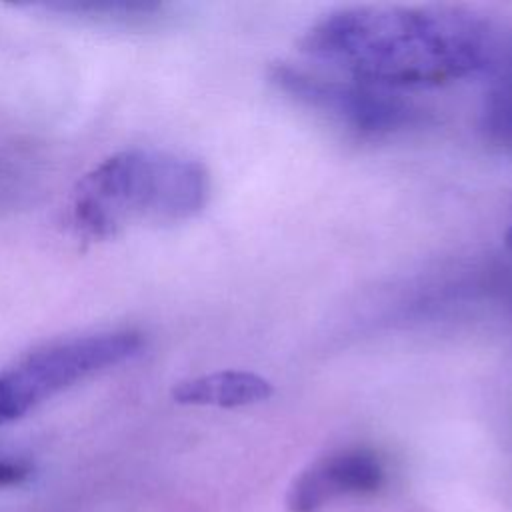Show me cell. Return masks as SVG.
Instances as JSON below:
<instances>
[{"label": "cell", "mask_w": 512, "mask_h": 512, "mask_svg": "<svg viewBox=\"0 0 512 512\" xmlns=\"http://www.w3.org/2000/svg\"><path fill=\"white\" fill-rule=\"evenodd\" d=\"M510 40L460 8L354 6L316 22L300 46L352 80L392 90L492 72Z\"/></svg>", "instance_id": "6da1fadb"}, {"label": "cell", "mask_w": 512, "mask_h": 512, "mask_svg": "<svg viewBox=\"0 0 512 512\" xmlns=\"http://www.w3.org/2000/svg\"><path fill=\"white\" fill-rule=\"evenodd\" d=\"M208 196L210 174L202 162L158 150H124L80 178L72 220L78 232L102 240L136 218H190Z\"/></svg>", "instance_id": "7a4b0ae2"}, {"label": "cell", "mask_w": 512, "mask_h": 512, "mask_svg": "<svg viewBox=\"0 0 512 512\" xmlns=\"http://www.w3.org/2000/svg\"><path fill=\"white\" fill-rule=\"evenodd\" d=\"M144 338L134 330H108L46 344L0 372L10 422L76 382L136 356Z\"/></svg>", "instance_id": "3957f363"}, {"label": "cell", "mask_w": 512, "mask_h": 512, "mask_svg": "<svg viewBox=\"0 0 512 512\" xmlns=\"http://www.w3.org/2000/svg\"><path fill=\"white\" fill-rule=\"evenodd\" d=\"M268 80L282 94L362 136H382L422 120V110L400 94L352 78H330L276 62Z\"/></svg>", "instance_id": "277c9868"}, {"label": "cell", "mask_w": 512, "mask_h": 512, "mask_svg": "<svg viewBox=\"0 0 512 512\" xmlns=\"http://www.w3.org/2000/svg\"><path fill=\"white\" fill-rule=\"evenodd\" d=\"M386 484V466L370 448H342L312 462L288 492L290 512H318L342 496L376 494Z\"/></svg>", "instance_id": "5b68a950"}, {"label": "cell", "mask_w": 512, "mask_h": 512, "mask_svg": "<svg viewBox=\"0 0 512 512\" xmlns=\"http://www.w3.org/2000/svg\"><path fill=\"white\" fill-rule=\"evenodd\" d=\"M274 394L270 380L246 370H220L180 380L172 398L184 406L240 408L268 400Z\"/></svg>", "instance_id": "8992f818"}, {"label": "cell", "mask_w": 512, "mask_h": 512, "mask_svg": "<svg viewBox=\"0 0 512 512\" xmlns=\"http://www.w3.org/2000/svg\"><path fill=\"white\" fill-rule=\"evenodd\" d=\"M490 74L494 84L484 102L482 132L492 144L512 148V42Z\"/></svg>", "instance_id": "52a82bcc"}, {"label": "cell", "mask_w": 512, "mask_h": 512, "mask_svg": "<svg viewBox=\"0 0 512 512\" xmlns=\"http://www.w3.org/2000/svg\"><path fill=\"white\" fill-rule=\"evenodd\" d=\"M42 8L60 14H72L78 18L104 20V22H122L136 24L158 18L162 14V4L152 2H58V4H42Z\"/></svg>", "instance_id": "ba28073f"}, {"label": "cell", "mask_w": 512, "mask_h": 512, "mask_svg": "<svg viewBox=\"0 0 512 512\" xmlns=\"http://www.w3.org/2000/svg\"><path fill=\"white\" fill-rule=\"evenodd\" d=\"M30 464L14 458V456H4L0 454V488L2 486H14L20 484L30 476Z\"/></svg>", "instance_id": "9c48e42d"}]
</instances>
